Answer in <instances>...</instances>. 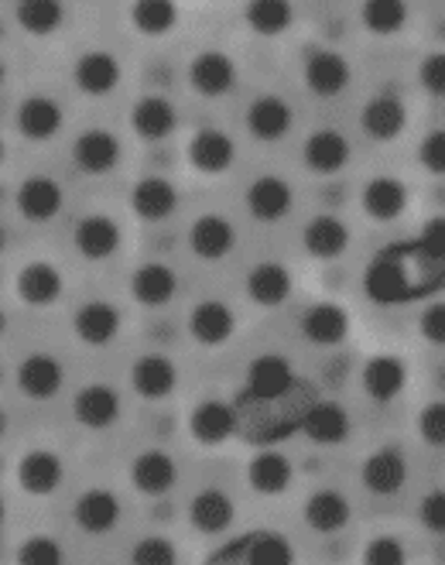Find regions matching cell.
Listing matches in <instances>:
<instances>
[{
    "label": "cell",
    "instance_id": "obj_32",
    "mask_svg": "<svg viewBox=\"0 0 445 565\" xmlns=\"http://www.w3.org/2000/svg\"><path fill=\"white\" fill-rule=\"evenodd\" d=\"M350 412L342 408L339 402H316L312 408H308L301 415V431H305V439L308 443H316V446H342L350 439Z\"/></svg>",
    "mask_w": 445,
    "mask_h": 565
},
{
    "label": "cell",
    "instance_id": "obj_5",
    "mask_svg": "<svg viewBox=\"0 0 445 565\" xmlns=\"http://www.w3.org/2000/svg\"><path fill=\"white\" fill-rule=\"evenodd\" d=\"M73 418L89 431H107L124 418V397L110 384H86L73 397Z\"/></svg>",
    "mask_w": 445,
    "mask_h": 565
},
{
    "label": "cell",
    "instance_id": "obj_23",
    "mask_svg": "<svg viewBox=\"0 0 445 565\" xmlns=\"http://www.w3.org/2000/svg\"><path fill=\"white\" fill-rule=\"evenodd\" d=\"M65 480V462L55 449H28L18 459V483L31 497H52Z\"/></svg>",
    "mask_w": 445,
    "mask_h": 565
},
{
    "label": "cell",
    "instance_id": "obj_52",
    "mask_svg": "<svg viewBox=\"0 0 445 565\" xmlns=\"http://www.w3.org/2000/svg\"><path fill=\"white\" fill-rule=\"evenodd\" d=\"M422 250L435 260H445V216H435L422 230Z\"/></svg>",
    "mask_w": 445,
    "mask_h": 565
},
{
    "label": "cell",
    "instance_id": "obj_34",
    "mask_svg": "<svg viewBox=\"0 0 445 565\" xmlns=\"http://www.w3.org/2000/svg\"><path fill=\"white\" fill-rule=\"evenodd\" d=\"M360 127H363L367 138L388 145L407 127V110H404V104L394 93H377V96L367 99L363 110H360Z\"/></svg>",
    "mask_w": 445,
    "mask_h": 565
},
{
    "label": "cell",
    "instance_id": "obj_11",
    "mask_svg": "<svg viewBox=\"0 0 445 565\" xmlns=\"http://www.w3.org/2000/svg\"><path fill=\"white\" fill-rule=\"evenodd\" d=\"M120 138L114 130H103V127H89L76 138L73 145V161L83 175H110L117 164H120Z\"/></svg>",
    "mask_w": 445,
    "mask_h": 565
},
{
    "label": "cell",
    "instance_id": "obj_6",
    "mask_svg": "<svg viewBox=\"0 0 445 565\" xmlns=\"http://www.w3.org/2000/svg\"><path fill=\"white\" fill-rule=\"evenodd\" d=\"M65 124V114L59 107L55 96H45V93H34V96H24L18 110H14V127L24 141H52Z\"/></svg>",
    "mask_w": 445,
    "mask_h": 565
},
{
    "label": "cell",
    "instance_id": "obj_8",
    "mask_svg": "<svg viewBox=\"0 0 445 565\" xmlns=\"http://www.w3.org/2000/svg\"><path fill=\"white\" fill-rule=\"evenodd\" d=\"M301 79L308 86V93H316L322 99H332L339 93H347L350 79H353V70H350V58L342 52H332V49H319L305 58V70H301Z\"/></svg>",
    "mask_w": 445,
    "mask_h": 565
},
{
    "label": "cell",
    "instance_id": "obj_37",
    "mask_svg": "<svg viewBox=\"0 0 445 565\" xmlns=\"http://www.w3.org/2000/svg\"><path fill=\"white\" fill-rule=\"evenodd\" d=\"M301 247L308 250V257H316V260H336V257H342V250L350 247V226L332 213H319L305 223Z\"/></svg>",
    "mask_w": 445,
    "mask_h": 565
},
{
    "label": "cell",
    "instance_id": "obj_42",
    "mask_svg": "<svg viewBox=\"0 0 445 565\" xmlns=\"http://www.w3.org/2000/svg\"><path fill=\"white\" fill-rule=\"evenodd\" d=\"M360 21L370 35L391 39L407 24V0H363L360 4Z\"/></svg>",
    "mask_w": 445,
    "mask_h": 565
},
{
    "label": "cell",
    "instance_id": "obj_36",
    "mask_svg": "<svg viewBox=\"0 0 445 565\" xmlns=\"http://www.w3.org/2000/svg\"><path fill=\"white\" fill-rule=\"evenodd\" d=\"M247 483L261 497H282L295 483V467L282 449H261L247 462Z\"/></svg>",
    "mask_w": 445,
    "mask_h": 565
},
{
    "label": "cell",
    "instance_id": "obj_33",
    "mask_svg": "<svg viewBox=\"0 0 445 565\" xmlns=\"http://www.w3.org/2000/svg\"><path fill=\"white\" fill-rule=\"evenodd\" d=\"M124 79V65L114 52H86L80 55L76 70H73V83L80 86V93L86 96H110Z\"/></svg>",
    "mask_w": 445,
    "mask_h": 565
},
{
    "label": "cell",
    "instance_id": "obj_16",
    "mask_svg": "<svg viewBox=\"0 0 445 565\" xmlns=\"http://www.w3.org/2000/svg\"><path fill=\"white\" fill-rule=\"evenodd\" d=\"M130 483L145 497H161L179 483V462L168 449H145L130 462Z\"/></svg>",
    "mask_w": 445,
    "mask_h": 565
},
{
    "label": "cell",
    "instance_id": "obj_13",
    "mask_svg": "<svg viewBox=\"0 0 445 565\" xmlns=\"http://www.w3.org/2000/svg\"><path fill=\"white\" fill-rule=\"evenodd\" d=\"M124 329V316L114 302H103V298H96V302H86L76 309L73 316V332L76 340L83 347H93V350H103L110 347Z\"/></svg>",
    "mask_w": 445,
    "mask_h": 565
},
{
    "label": "cell",
    "instance_id": "obj_22",
    "mask_svg": "<svg viewBox=\"0 0 445 565\" xmlns=\"http://www.w3.org/2000/svg\"><path fill=\"white\" fill-rule=\"evenodd\" d=\"M295 206V189L282 175H257L247 185V213L261 223H282Z\"/></svg>",
    "mask_w": 445,
    "mask_h": 565
},
{
    "label": "cell",
    "instance_id": "obj_21",
    "mask_svg": "<svg viewBox=\"0 0 445 565\" xmlns=\"http://www.w3.org/2000/svg\"><path fill=\"white\" fill-rule=\"evenodd\" d=\"M14 206L31 223H49L62 213L65 192L52 175H28L14 192Z\"/></svg>",
    "mask_w": 445,
    "mask_h": 565
},
{
    "label": "cell",
    "instance_id": "obj_4",
    "mask_svg": "<svg viewBox=\"0 0 445 565\" xmlns=\"http://www.w3.org/2000/svg\"><path fill=\"white\" fill-rule=\"evenodd\" d=\"M14 384L28 402H52L65 387V367L52 353H28L18 363Z\"/></svg>",
    "mask_w": 445,
    "mask_h": 565
},
{
    "label": "cell",
    "instance_id": "obj_47",
    "mask_svg": "<svg viewBox=\"0 0 445 565\" xmlns=\"http://www.w3.org/2000/svg\"><path fill=\"white\" fill-rule=\"evenodd\" d=\"M418 436L432 449H445V402H428L418 412Z\"/></svg>",
    "mask_w": 445,
    "mask_h": 565
},
{
    "label": "cell",
    "instance_id": "obj_15",
    "mask_svg": "<svg viewBox=\"0 0 445 565\" xmlns=\"http://www.w3.org/2000/svg\"><path fill=\"white\" fill-rule=\"evenodd\" d=\"M350 141L342 130L336 127H319L312 135L305 138V148H301V161L308 172L316 175H336L350 164Z\"/></svg>",
    "mask_w": 445,
    "mask_h": 565
},
{
    "label": "cell",
    "instance_id": "obj_40",
    "mask_svg": "<svg viewBox=\"0 0 445 565\" xmlns=\"http://www.w3.org/2000/svg\"><path fill=\"white\" fill-rule=\"evenodd\" d=\"M244 21L254 35L278 39L295 24V8H292V0H247Z\"/></svg>",
    "mask_w": 445,
    "mask_h": 565
},
{
    "label": "cell",
    "instance_id": "obj_50",
    "mask_svg": "<svg viewBox=\"0 0 445 565\" xmlns=\"http://www.w3.org/2000/svg\"><path fill=\"white\" fill-rule=\"evenodd\" d=\"M418 521L432 535L445 539V490H432L428 497H422L418 504Z\"/></svg>",
    "mask_w": 445,
    "mask_h": 565
},
{
    "label": "cell",
    "instance_id": "obj_48",
    "mask_svg": "<svg viewBox=\"0 0 445 565\" xmlns=\"http://www.w3.org/2000/svg\"><path fill=\"white\" fill-rule=\"evenodd\" d=\"M418 161L428 175H445V127L428 130L418 145Z\"/></svg>",
    "mask_w": 445,
    "mask_h": 565
},
{
    "label": "cell",
    "instance_id": "obj_29",
    "mask_svg": "<svg viewBox=\"0 0 445 565\" xmlns=\"http://www.w3.org/2000/svg\"><path fill=\"white\" fill-rule=\"evenodd\" d=\"M360 381H363V391H367L370 402L391 405V402H398V397L404 394V387H407V367H404L401 356L377 353V356L367 360Z\"/></svg>",
    "mask_w": 445,
    "mask_h": 565
},
{
    "label": "cell",
    "instance_id": "obj_12",
    "mask_svg": "<svg viewBox=\"0 0 445 565\" xmlns=\"http://www.w3.org/2000/svg\"><path fill=\"white\" fill-rule=\"evenodd\" d=\"M124 244V230L114 216H103V213H93V216H83L73 230V247L80 250L83 260H110Z\"/></svg>",
    "mask_w": 445,
    "mask_h": 565
},
{
    "label": "cell",
    "instance_id": "obj_3",
    "mask_svg": "<svg viewBox=\"0 0 445 565\" xmlns=\"http://www.w3.org/2000/svg\"><path fill=\"white\" fill-rule=\"evenodd\" d=\"M120 518H124V504H120V497L107 487L83 490L73 504V521L83 535H96V539L110 535V531H117Z\"/></svg>",
    "mask_w": 445,
    "mask_h": 565
},
{
    "label": "cell",
    "instance_id": "obj_1",
    "mask_svg": "<svg viewBox=\"0 0 445 565\" xmlns=\"http://www.w3.org/2000/svg\"><path fill=\"white\" fill-rule=\"evenodd\" d=\"M210 562H247V565H292L295 545L278 531H251V535L230 542Z\"/></svg>",
    "mask_w": 445,
    "mask_h": 565
},
{
    "label": "cell",
    "instance_id": "obj_14",
    "mask_svg": "<svg viewBox=\"0 0 445 565\" xmlns=\"http://www.w3.org/2000/svg\"><path fill=\"white\" fill-rule=\"evenodd\" d=\"M295 117H292V104L285 96L278 93H261L251 99V107H247V130L264 141V145H278L288 138V130H292Z\"/></svg>",
    "mask_w": 445,
    "mask_h": 565
},
{
    "label": "cell",
    "instance_id": "obj_46",
    "mask_svg": "<svg viewBox=\"0 0 445 565\" xmlns=\"http://www.w3.org/2000/svg\"><path fill=\"white\" fill-rule=\"evenodd\" d=\"M363 562L367 565H404L407 562L404 542L394 535H377L363 545Z\"/></svg>",
    "mask_w": 445,
    "mask_h": 565
},
{
    "label": "cell",
    "instance_id": "obj_27",
    "mask_svg": "<svg viewBox=\"0 0 445 565\" xmlns=\"http://www.w3.org/2000/svg\"><path fill=\"white\" fill-rule=\"evenodd\" d=\"M236 247V226L220 213H202L189 226V250L199 260H223Z\"/></svg>",
    "mask_w": 445,
    "mask_h": 565
},
{
    "label": "cell",
    "instance_id": "obj_25",
    "mask_svg": "<svg viewBox=\"0 0 445 565\" xmlns=\"http://www.w3.org/2000/svg\"><path fill=\"white\" fill-rule=\"evenodd\" d=\"M236 521L233 497L220 487H202L189 504V524L199 535H226Z\"/></svg>",
    "mask_w": 445,
    "mask_h": 565
},
{
    "label": "cell",
    "instance_id": "obj_7",
    "mask_svg": "<svg viewBox=\"0 0 445 565\" xmlns=\"http://www.w3.org/2000/svg\"><path fill=\"white\" fill-rule=\"evenodd\" d=\"M179 387V367L165 353H145L130 367V391L145 402H165Z\"/></svg>",
    "mask_w": 445,
    "mask_h": 565
},
{
    "label": "cell",
    "instance_id": "obj_17",
    "mask_svg": "<svg viewBox=\"0 0 445 565\" xmlns=\"http://www.w3.org/2000/svg\"><path fill=\"white\" fill-rule=\"evenodd\" d=\"M14 291H18V298H21L24 306L49 309V306H55L59 298H62L65 278H62V271L55 268L52 260H31V264H24V268L18 271Z\"/></svg>",
    "mask_w": 445,
    "mask_h": 565
},
{
    "label": "cell",
    "instance_id": "obj_2",
    "mask_svg": "<svg viewBox=\"0 0 445 565\" xmlns=\"http://www.w3.org/2000/svg\"><path fill=\"white\" fill-rule=\"evenodd\" d=\"M189 436L205 449L226 446L236 436V408L223 397H202L189 412Z\"/></svg>",
    "mask_w": 445,
    "mask_h": 565
},
{
    "label": "cell",
    "instance_id": "obj_9",
    "mask_svg": "<svg viewBox=\"0 0 445 565\" xmlns=\"http://www.w3.org/2000/svg\"><path fill=\"white\" fill-rule=\"evenodd\" d=\"M295 387V367L282 353H261L247 367V391L257 402H282Z\"/></svg>",
    "mask_w": 445,
    "mask_h": 565
},
{
    "label": "cell",
    "instance_id": "obj_39",
    "mask_svg": "<svg viewBox=\"0 0 445 565\" xmlns=\"http://www.w3.org/2000/svg\"><path fill=\"white\" fill-rule=\"evenodd\" d=\"M130 24L145 39H165L179 24V0H134Z\"/></svg>",
    "mask_w": 445,
    "mask_h": 565
},
{
    "label": "cell",
    "instance_id": "obj_51",
    "mask_svg": "<svg viewBox=\"0 0 445 565\" xmlns=\"http://www.w3.org/2000/svg\"><path fill=\"white\" fill-rule=\"evenodd\" d=\"M418 332L425 337V343L445 347V302H432V306L418 316Z\"/></svg>",
    "mask_w": 445,
    "mask_h": 565
},
{
    "label": "cell",
    "instance_id": "obj_45",
    "mask_svg": "<svg viewBox=\"0 0 445 565\" xmlns=\"http://www.w3.org/2000/svg\"><path fill=\"white\" fill-rule=\"evenodd\" d=\"M62 558H65L62 545L52 535H31L18 548V562L21 565H59Z\"/></svg>",
    "mask_w": 445,
    "mask_h": 565
},
{
    "label": "cell",
    "instance_id": "obj_49",
    "mask_svg": "<svg viewBox=\"0 0 445 565\" xmlns=\"http://www.w3.org/2000/svg\"><path fill=\"white\" fill-rule=\"evenodd\" d=\"M418 83L428 96L445 99V52H428L418 65Z\"/></svg>",
    "mask_w": 445,
    "mask_h": 565
},
{
    "label": "cell",
    "instance_id": "obj_30",
    "mask_svg": "<svg viewBox=\"0 0 445 565\" xmlns=\"http://www.w3.org/2000/svg\"><path fill=\"white\" fill-rule=\"evenodd\" d=\"M130 210L148 220V223H161L168 216H176L179 210V189L165 175H145L137 179V185L130 189Z\"/></svg>",
    "mask_w": 445,
    "mask_h": 565
},
{
    "label": "cell",
    "instance_id": "obj_38",
    "mask_svg": "<svg viewBox=\"0 0 445 565\" xmlns=\"http://www.w3.org/2000/svg\"><path fill=\"white\" fill-rule=\"evenodd\" d=\"M360 206L373 223H394L407 210V189L394 175H373L360 192Z\"/></svg>",
    "mask_w": 445,
    "mask_h": 565
},
{
    "label": "cell",
    "instance_id": "obj_26",
    "mask_svg": "<svg viewBox=\"0 0 445 565\" xmlns=\"http://www.w3.org/2000/svg\"><path fill=\"white\" fill-rule=\"evenodd\" d=\"M233 332H236V316L226 302H220V298H205V302H199L189 312V337L199 347L216 350L233 340Z\"/></svg>",
    "mask_w": 445,
    "mask_h": 565
},
{
    "label": "cell",
    "instance_id": "obj_31",
    "mask_svg": "<svg viewBox=\"0 0 445 565\" xmlns=\"http://www.w3.org/2000/svg\"><path fill=\"white\" fill-rule=\"evenodd\" d=\"M301 518H305L308 527L319 531V535H336V531H342L353 518L350 497L342 490H336V487H322L316 493H308Z\"/></svg>",
    "mask_w": 445,
    "mask_h": 565
},
{
    "label": "cell",
    "instance_id": "obj_44",
    "mask_svg": "<svg viewBox=\"0 0 445 565\" xmlns=\"http://www.w3.org/2000/svg\"><path fill=\"white\" fill-rule=\"evenodd\" d=\"M130 562L134 565H176L179 562V548H176V542L165 539V535H148V539H141V542L134 545Z\"/></svg>",
    "mask_w": 445,
    "mask_h": 565
},
{
    "label": "cell",
    "instance_id": "obj_35",
    "mask_svg": "<svg viewBox=\"0 0 445 565\" xmlns=\"http://www.w3.org/2000/svg\"><path fill=\"white\" fill-rule=\"evenodd\" d=\"M301 337L322 350L342 347L350 337V312L336 302H319L301 316Z\"/></svg>",
    "mask_w": 445,
    "mask_h": 565
},
{
    "label": "cell",
    "instance_id": "obj_18",
    "mask_svg": "<svg viewBox=\"0 0 445 565\" xmlns=\"http://www.w3.org/2000/svg\"><path fill=\"white\" fill-rule=\"evenodd\" d=\"M130 295H134V302L145 309H165L176 302V295H179V275L165 260H148L134 271Z\"/></svg>",
    "mask_w": 445,
    "mask_h": 565
},
{
    "label": "cell",
    "instance_id": "obj_10",
    "mask_svg": "<svg viewBox=\"0 0 445 565\" xmlns=\"http://www.w3.org/2000/svg\"><path fill=\"white\" fill-rule=\"evenodd\" d=\"M236 76H240L236 62L226 52H216V49H205L189 62V86L205 99H220V96L233 93Z\"/></svg>",
    "mask_w": 445,
    "mask_h": 565
},
{
    "label": "cell",
    "instance_id": "obj_28",
    "mask_svg": "<svg viewBox=\"0 0 445 565\" xmlns=\"http://www.w3.org/2000/svg\"><path fill=\"white\" fill-rule=\"evenodd\" d=\"M130 127H134V135L141 138V141H165L176 135V127H179V110L176 104H171L168 96L161 93H148L141 96L134 104L130 110Z\"/></svg>",
    "mask_w": 445,
    "mask_h": 565
},
{
    "label": "cell",
    "instance_id": "obj_19",
    "mask_svg": "<svg viewBox=\"0 0 445 565\" xmlns=\"http://www.w3.org/2000/svg\"><path fill=\"white\" fill-rule=\"evenodd\" d=\"M363 487L373 497H394L407 483V456L398 446H381L363 459Z\"/></svg>",
    "mask_w": 445,
    "mask_h": 565
},
{
    "label": "cell",
    "instance_id": "obj_43",
    "mask_svg": "<svg viewBox=\"0 0 445 565\" xmlns=\"http://www.w3.org/2000/svg\"><path fill=\"white\" fill-rule=\"evenodd\" d=\"M367 291L377 298V302H394V298L404 295V271L401 264H394L391 257H381L377 264L367 268Z\"/></svg>",
    "mask_w": 445,
    "mask_h": 565
},
{
    "label": "cell",
    "instance_id": "obj_24",
    "mask_svg": "<svg viewBox=\"0 0 445 565\" xmlns=\"http://www.w3.org/2000/svg\"><path fill=\"white\" fill-rule=\"evenodd\" d=\"M295 291V278L282 260H261L247 271V298L261 309H282Z\"/></svg>",
    "mask_w": 445,
    "mask_h": 565
},
{
    "label": "cell",
    "instance_id": "obj_41",
    "mask_svg": "<svg viewBox=\"0 0 445 565\" xmlns=\"http://www.w3.org/2000/svg\"><path fill=\"white\" fill-rule=\"evenodd\" d=\"M14 21L21 31H28V35L45 39V35H55V31L65 24V4L62 0H18Z\"/></svg>",
    "mask_w": 445,
    "mask_h": 565
},
{
    "label": "cell",
    "instance_id": "obj_20",
    "mask_svg": "<svg viewBox=\"0 0 445 565\" xmlns=\"http://www.w3.org/2000/svg\"><path fill=\"white\" fill-rule=\"evenodd\" d=\"M236 161V141L220 127H202L189 141V164L202 175H223Z\"/></svg>",
    "mask_w": 445,
    "mask_h": 565
}]
</instances>
